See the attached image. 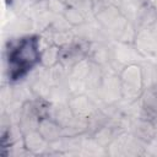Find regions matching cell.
Instances as JSON below:
<instances>
[{
  "mask_svg": "<svg viewBox=\"0 0 157 157\" xmlns=\"http://www.w3.org/2000/svg\"><path fill=\"white\" fill-rule=\"evenodd\" d=\"M37 59V47L36 42L32 39H26L20 44L15 50L12 52L11 56H9V60L11 61L13 69L20 75L22 71L27 70L28 66H31Z\"/></svg>",
  "mask_w": 157,
  "mask_h": 157,
  "instance_id": "cell-1",
  "label": "cell"
}]
</instances>
